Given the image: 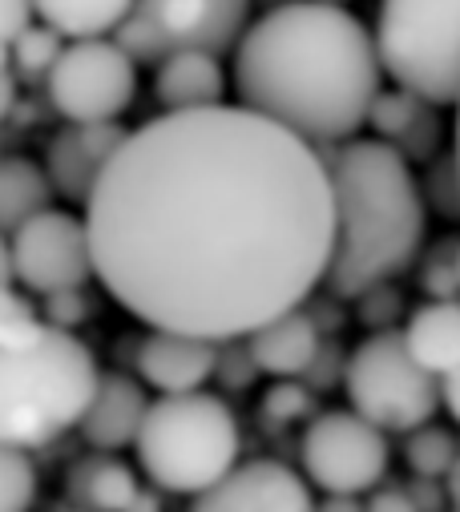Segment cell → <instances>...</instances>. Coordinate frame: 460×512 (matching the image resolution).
Instances as JSON below:
<instances>
[{
	"label": "cell",
	"mask_w": 460,
	"mask_h": 512,
	"mask_svg": "<svg viewBox=\"0 0 460 512\" xmlns=\"http://www.w3.org/2000/svg\"><path fill=\"white\" fill-rule=\"evenodd\" d=\"M404 456H408V464H412V472H416L420 480H444V476H452L456 464H460V444H456V436H452L448 428L424 424V428H416V432L408 436Z\"/></svg>",
	"instance_id": "23"
},
{
	"label": "cell",
	"mask_w": 460,
	"mask_h": 512,
	"mask_svg": "<svg viewBox=\"0 0 460 512\" xmlns=\"http://www.w3.org/2000/svg\"><path fill=\"white\" fill-rule=\"evenodd\" d=\"M364 504H368V512H420V504L404 488H376Z\"/></svg>",
	"instance_id": "31"
},
{
	"label": "cell",
	"mask_w": 460,
	"mask_h": 512,
	"mask_svg": "<svg viewBox=\"0 0 460 512\" xmlns=\"http://www.w3.org/2000/svg\"><path fill=\"white\" fill-rule=\"evenodd\" d=\"M13 275L21 287L37 295H61V291H81L93 271V246H89V226L85 218L49 206L33 222H25L13 238Z\"/></svg>",
	"instance_id": "11"
},
{
	"label": "cell",
	"mask_w": 460,
	"mask_h": 512,
	"mask_svg": "<svg viewBox=\"0 0 460 512\" xmlns=\"http://www.w3.org/2000/svg\"><path fill=\"white\" fill-rule=\"evenodd\" d=\"M335 190V254L327 283L339 299H364L408 271L424 242V186L412 162L380 142L356 138L327 158Z\"/></svg>",
	"instance_id": "3"
},
{
	"label": "cell",
	"mask_w": 460,
	"mask_h": 512,
	"mask_svg": "<svg viewBox=\"0 0 460 512\" xmlns=\"http://www.w3.org/2000/svg\"><path fill=\"white\" fill-rule=\"evenodd\" d=\"M343 388H348L352 412H360L380 432H416L432 424L444 404V388L432 371L416 363L404 343V331L368 335L352 359L343 363Z\"/></svg>",
	"instance_id": "7"
},
{
	"label": "cell",
	"mask_w": 460,
	"mask_h": 512,
	"mask_svg": "<svg viewBox=\"0 0 460 512\" xmlns=\"http://www.w3.org/2000/svg\"><path fill=\"white\" fill-rule=\"evenodd\" d=\"M315 512H368V504L360 496H323Z\"/></svg>",
	"instance_id": "33"
},
{
	"label": "cell",
	"mask_w": 460,
	"mask_h": 512,
	"mask_svg": "<svg viewBox=\"0 0 460 512\" xmlns=\"http://www.w3.org/2000/svg\"><path fill=\"white\" fill-rule=\"evenodd\" d=\"M150 416V396L134 375L122 371H101L97 396L81 420V436L93 452H113L134 448L142 436V424Z\"/></svg>",
	"instance_id": "15"
},
{
	"label": "cell",
	"mask_w": 460,
	"mask_h": 512,
	"mask_svg": "<svg viewBox=\"0 0 460 512\" xmlns=\"http://www.w3.org/2000/svg\"><path fill=\"white\" fill-rule=\"evenodd\" d=\"M154 93H158V105H162L166 113H194V109L226 105V101H222V93H226L222 61H218L214 53H198V49L170 53V57L158 65Z\"/></svg>",
	"instance_id": "17"
},
{
	"label": "cell",
	"mask_w": 460,
	"mask_h": 512,
	"mask_svg": "<svg viewBox=\"0 0 460 512\" xmlns=\"http://www.w3.org/2000/svg\"><path fill=\"white\" fill-rule=\"evenodd\" d=\"M323 5H339V9H343V5H348V0H323Z\"/></svg>",
	"instance_id": "38"
},
{
	"label": "cell",
	"mask_w": 460,
	"mask_h": 512,
	"mask_svg": "<svg viewBox=\"0 0 460 512\" xmlns=\"http://www.w3.org/2000/svg\"><path fill=\"white\" fill-rule=\"evenodd\" d=\"M424 202L436 206L440 214L460 218V166H456V158H444L432 166V178L424 182Z\"/></svg>",
	"instance_id": "27"
},
{
	"label": "cell",
	"mask_w": 460,
	"mask_h": 512,
	"mask_svg": "<svg viewBox=\"0 0 460 512\" xmlns=\"http://www.w3.org/2000/svg\"><path fill=\"white\" fill-rule=\"evenodd\" d=\"M17 105V69H13V57L9 49L0 45V121H5Z\"/></svg>",
	"instance_id": "32"
},
{
	"label": "cell",
	"mask_w": 460,
	"mask_h": 512,
	"mask_svg": "<svg viewBox=\"0 0 460 512\" xmlns=\"http://www.w3.org/2000/svg\"><path fill=\"white\" fill-rule=\"evenodd\" d=\"M97 383L93 351L61 327H45L29 347L0 351V444L37 452L81 428Z\"/></svg>",
	"instance_id": "4"
},
{
	"label": "cell",
	"mask_w": 460,
	"mask_h": 512,
	"mask_svg": "<svg viewBox=\"0 0 460 512\" xmlns=\"http://www.w3.org/2000/svg\"><path fill=\"white\" fill-rule=\"evenodd\" d=\"M37 500V468L29 452L0 444V512H29Z\"/></svg>",
	"instance_id": "26"
},
{
	"label": "cell",
	"mask_w": 460,
	"mask_h": 512,
	"mask_svg": "<svg viewBox=\"0 0 460 512\" xmlns=\"http://www.w3.org/2000/svg\"><path fill=\"white\" fill-rule=\"evenodd\" d=\"M432 109L436 105L420 101L408 89H384L372 105L368 125L376 130L380 142L396 146L412 162V158H428L436 150V113Z\"/></svg>",
	"instance_id": "19"
},
{
	"label": "cell",
	"mask_w": 460,
	"mask_h": 512,
	"mask_svg": "<svg viewBox=\"0 0 460 512\" xmlns=\"http://www.w3.org/2000/svg\"><path fill=\"white\" fill-rule=\"evenodd\" d=\"M311 480L283 460H243L210 492L194 496L190 512H315Z\"/></svg>",
	"instance_id": "12"
},
{
	"label": "cell",
	"mask_w": 460,
	"mask_h": 512,
	"mask_svg": "<svg viewBox=\"0 0 460 512\" xmlns=\"http://www.w3.org/2000/svg\"><path fill=\"white\" fill-rule=\"evenodd\" d=\"M33 21H37L33 0H0V45L9 49Z\"/></svg>",
	"instance_id": "30"
},
{
	"label": "cell",
	"mask_w": 460,
	"mask_h": 512,
	"mask_svg": "<svg viewBox=\"0 0 460 512\" xmlns=\"http://www.w3.org/2000/svg\"><path fill=\"white\" fill-rule=\"evenodd\" d=\"M239 420L210 392L158 396L134 444L138 468L154 488L202 496L239 468Z\"/></svg>",
	"instance_id": "5"
},
{
	"label": "cell",
	"mask_w": 460,
	"mask_h": 512,
	"mask_svg": "<svg viewBox=\"0 0 460 512\" xmlns=\"http://www.w3.org/2000/svg\"><path fill=\"white\" fill-rule=\"evenodd\" d=\"M126 512H162V500H158V492H154V488H142Z\"/></svg>",
	"instance_id": "35"
},
{
	"label": "cell",
	"mask_w": 460,
	"mask_h": 512,
	"mask_svg": "<svg viewBox=\"0 0 460 512\" xmlns=\"http://www.w3.org/2000/svg\"><path fill=\"white\" fill-rule=\"evenodd\" d=\"M81 319H85L81 291H61V295H49V299H45V323H49V327L73 331Z\"/></svg>",
	"instance_id": "29"
},
{
	"label": "cell",
	"mask_w": 460,
	"mask_h": 512,
	"mask_svg": "<svg viewBox=\"0 0 460 512\" xmlns=\"http://www.w3.org/2000/svg\"><path fill=\"white\" fill-rule=\"evenodd\" d=\"M263 412L271 416V420H303V416H311V392L303 388V383H295V379H279L275 388L267 392V404H263Z\"/></svg>",
	"instance_id": "28"
},
{
	"label": "cell",
	"mask_w": 460,
	"mask_h": 512,
	"mask_svg": "<svg viewBox=\"0 0 460 512\" xmlns=\"http://www.w3.org/2000/svg\"><path fill=\"white\" fill-rule=\"evenodd\" d=\"M299 460L303 476L327 496H364L388 472V432L360 412H323L307 424Z\"/></svg>",
	"instance_id": "10"
},
{
	"label": "cell",
	"mask_w": 460,
	"mask_h": 512,
	"mask_svg": "<svg viewBox=\"0 0 460 512\" xmlns=\"http://www.w3.org/2000/svg\"><path fill=\"white\" fill-rule=\"evenodd\" d=\"M49 101L65 121H118L138 93V65L113 41H69L45 77Z\"/></svg>",
	"instance_id": "9"
},
{
	"label": "cell",
	"mask_w": 460,
	"mask_h": 512,
	"mask_svg": "<svg viewBox=\"0 0 460 512\" xmlns=\"http://www.w3.org/2000/svg\"><path fill=\"white\" fill-rule=\"evenodd\" d=\"M247 351L255 359V371H267L275 379H299L323 355L319 323L303 307L287 311V315L271 319L267 327H259L255 335H247Z\"/></svg>",
	"instance_id": "16"
},
{
	"label": "cell",
	"mask_w": 460,
	"mask_h": 512,
	"mask_svg": "<svg viewBox=\"0 0 460 512\" xmlns=\"http://www.w3.org/2000/svg\"><path fill=\"white\" fill-rule=\"evenodd\" d=\"M380 77L376 33L323 0H291L263 13L235 49L239 105L315 150L356 142L384 93Z\"/></svg>",
	"instance_id": "2"
},
{
	"label": "cell",
	"mask_w": 460,
	"mask_h": 512,
	"mask_svg": "<svg viewBox=\"0 0 460 512\" xmlns=\"http://www.w3.org/2000/svg\"><path fill=\"white\" fill-rule=\"evenodd\" d=\"M69 512H73V508H69Z\"/></svg>",
	"instance_id": "39"
},
{
	"label": "cell",
	"mask_w": 460,
	"mask_h": 512,
	"mask_svg": "<svg viewBox=\"0 0 460 512\" xmlns=\"http://www.w3.org/2000/svg\"><path fill=\"white\" fill-rule=\"evenodd\" d=\"M440 388H444V408H448V416L460 424V371H452L448 379H440Z\"/></svg>",
	"instance_id": "34"
},
{
	"label": "cell",
	"mask_w": 460,
	"mask_h": 512,
	"mask_svg": "<svg viewBox=\"0 0 460 512\" xmlns=\"http://www.w3.org/2000/svg\"><path fill=\"white\" fill-rule=\"evenodd\" d=\"M452 158H456V166H460V105H456V150H452Z\"/></svg>",
	"instance_id": "37"
},
{
	"label": "cell",
	"mask_w": 460,
	"mask_h": 512,
	"mask_svg": "<svg viewBox=\"0 0 460 512\" xmlns=\"http://www.w3.org/2000/svg\"><path fill=\"white\" fill-rule=\"evenodd\" d=\"M134 5L138 0H33V13L65 41H101L122 29Z\"/></svg>",
	"instance_id": "21"
},
{
	"label": "cell",
	"mask_w": 460,
	"mask_h": 512,
	"mask_svg": "<svg viewBox=\"0 0 460 512\" xmlns=\"http://www.w3.org/2000/svg\"><path fill=\"white\" fill-rule=\"evenodd\" d=\"M45 327V315H37V307L13 283H0V351L29 347Z\"/></svg>",
	"instance_id": "24"
},
{
	"label": "cell",
	"mask_w": 460,
	"mask_h": 512,
	"mask_svg": "<svg viewBox=\"0 0 460 512\" xmlns=\"http://www.w3.org/2000/svg\"><path fill=\"white\" fill-rule=\"evenodd\" d=\"M372 33L396 89L460 105V0H380Z\"/></svg>",
	"instance_id": "6"
},
{
	"label": "cell",
	"mask_w": 460,
	"mask_h": 512,
	"mask_svg": "<svg viewBox=\"0 0 460 512\" xmlns=\"http://www.w3.org/2000/svg\"><path fill=\"white\" fill-rule=\"evenodd\" d=\"M222 343L182 335V331H150L138 343V375L158 396L202 392V383L218 371Z\"/></svg>",
	"instance_id": "14"
},
{
	"label": "cell",
	"mask_w": 460,
	"mask_h": 512,
	"mask_svg": "<svg viewBox=\"0 0 460 512\" xmlns=\"http://www.w3.org/2000/svg\"><path fill=\"white\" fill-rule=\"evenodd\" d=\"M61 41H65V37L53 33L49 25H41V21L29 25V29L9 45V57H13L17 77H49L53 65L61 61V53H65Z\"/></svg>",
	"instance_id": "25"
},
{
	"label": "cell",
	"mask_w": 460,
	"mask_h": 512,
	"mask_svg": "<svg viewBox=\"0 0 460 512\" xmlns=\"http://www.w3.org/2000/svg\"><path fill=\"white\" fill-rule=\"evenodd\" d=\"M251 29V0H138L134 13L113 33L134 65H162L170 53L239 49Z\"/></svg>",
	"instance_id": "8"
},
{
	"label": "cell",
	"mask_w": 460,
	"mask_h": 512,
	"mask_svg": "<svg viewBox=\"0 0 460 512\" xmlns=\"http://www.w3.org/2000/svg\"><path fill=\"white\" fill-rule=\"evenodd\" d=\"M126 142V130L118 121H69L45 146V174L53 182V194H61L73 206H85L105 178L109 162L118 158Z\"/></svg>",
	"instance_id": "13"
},
{
	"label": "cell",
	"mask_w": 460,
	"mask_h": 512,
	"mask_svg": "<svg viewBox=\"0 0 460 512\" xmlns=\"http://www.w3.org/2000/svg\"><path fill=\"white\" fill-rule=\"evenodd\" d=\"M0 283H17V275H13V246H9L5 234H0Z\"/></svg>",
	"instance_id": "36"
},
{
	"label": "cell",
	"mask_w": 460,
	"mask_h": 512,
	"mask_svg": "<svg viewBox=\"0 0 460 512\" xmlns=\"http://www.w3.org/2000/svg\"><path fill=\"white\" fill-rule=\"evenodd\" d=\"M404 343L424 371L448 379L460 371V299H432L404 323Z\"/></svg>",
	"instance_id": "20"
},
{
	"label": "cell",
	"mask_w": 460,
	"mask_h": 512,
	"mask_svg": "<svg viewBox=\"0 0 460 512\" xmlns=\"http://www.w3.org/2000/svg\"><path fill=\"white\" fill-rule=\"evenodd\" d=\"M142 492L138 472L113 452L81 456L65 476V496L73 512H126Z\"/></svg>",
	"instance_id": "18"
},
{
	"label": "cell",
	"mask_w": 460,
	"mask_h": 512,
	"mask_svg": "<svg viewBox=\"0 0 460 512\" xmlns=\"http://www.w3.org/2000/svg\"><path fill=\"white\" fill-rule=\"evenodd\" d=\"M53 202V182L45 166L29 158H0V234L13 238L25 222L45 214Z\"/></svg>",
	"instance_id": "22"
},
{
	"label": "cell",
	"mask_w": 460,
	"mask_h": 512,
	"mask_svg": "<svg viewBox=\"0 0 460 512\" xmlns=\"http://www.w3.org/2000/svg\"><path fill=\"white\" fill-rule=\"evenodd\" d=\"M97 283L150 331L247 339L327 283V158L283 125L214 105L126 134L85 202Z\"/></svg>",
	"instance_id": "1"
}]
</instances>
